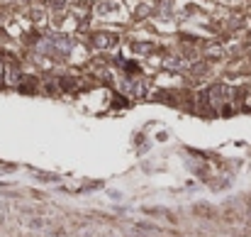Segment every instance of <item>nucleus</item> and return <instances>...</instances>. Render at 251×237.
Wrapping results in <instances>:
<instances>
[{"label":"nucleus","mask_w":251,"mask_h":237,"mask_svg":"<svg viewBox=\"0 0 251 237\" xmlns=\"http://www.w3.org/2000/svg\"><path fill=\"white\" fill-rule=\"evenodd\" d=\"M98 47H110V44H115V37L112 34H98Z\"/></svg>","instance_id":"nucleus-1"}]
</instances>
